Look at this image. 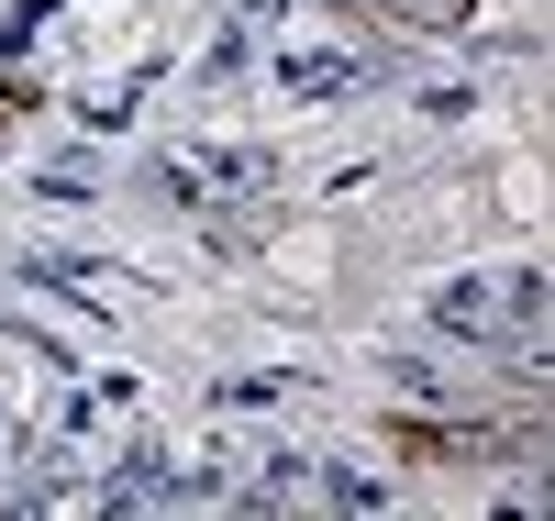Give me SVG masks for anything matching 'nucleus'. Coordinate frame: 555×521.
I'll use <instances>...</instances> for the list:
<instances>
[{
    "label": "nucleus",
    "instance_id": "1",
    "mask_svg": "<svg viewBox=\"0 0 555 521\" xmlns=\"http://www.w3.org/2000/svg\"><path fill=\"white\" fill-rule=\"evenodd\" d=\"M389 12H400V23H467L478 0H389Z\"/></svg>",
    "mask_w": 555,
    "mask_h": 521
}]
</instances>
